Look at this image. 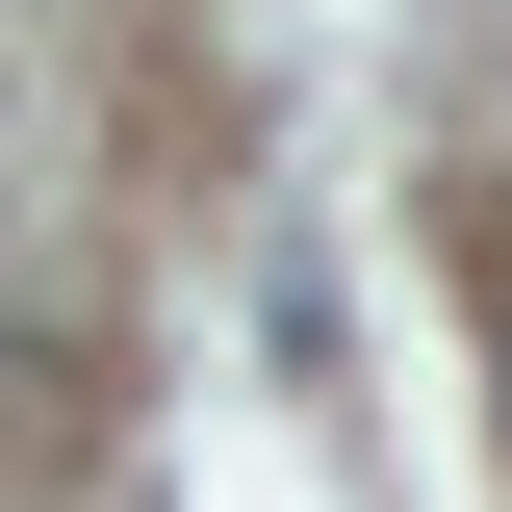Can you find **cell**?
<instances>
[{"label": "cell", "instance_id": "cell-1", "mask_svg": "<svg viewBox=\"0 0 512 512\" xmlns=\"http://www.w3.org/2000/svg\"><path fill=\"white\" fill-rule=\"evenodd\" d=\"M103 436V308H77V256H0V487H52Z\"/></svg>", "mask_w": 512, "mask_h": 512}]
</instances>
